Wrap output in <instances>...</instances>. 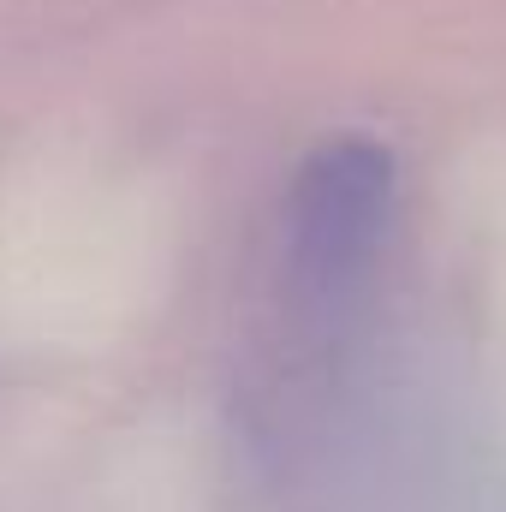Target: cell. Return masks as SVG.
Instances as JSON below:
<instances>
[{
    "label": "cell",
    "mask_w": 506,
    "mask_h": 512,
    "mask_svg": "<svg viewBox=\"0 0 506 512\" xmlns=\"http://www.w3.org/2000/svg\"><path fill=\"white\" fill-rule=\"evenodd\" d=\"M399 221V161L370 131L322 137L286 197L268 286V417H286L328 393L340 358L352 352L370 292Z\"/></svg>",
    "instance_id": "cell-1"
}]
</instances>
